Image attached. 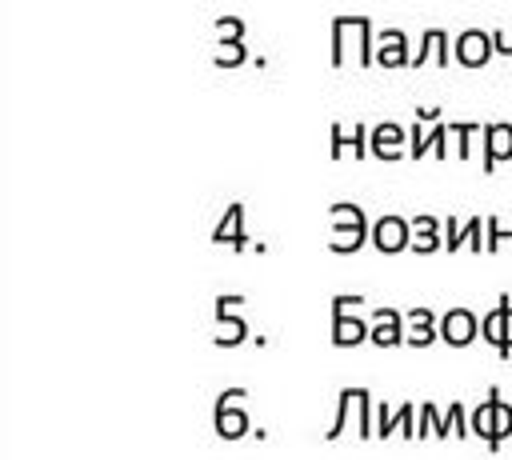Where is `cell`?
<instances>
[{"label":"cell","instance_id":"cell-8","mask_svg":"<svg viewBox=\"0 0 512 460\" xmlns=\"http://www.w3.org/2000/svg\"><path fill=\"white\" fill-rule=\"evenodd\" d=\"M376 64L380 68H408L412 52H408V36L400 28H380L376 32Z\"/></svg>","mask_w":512,"mask_h":460},{"label":"cell","instance_id":"cell-5","mask_svg":"<svg viewBox=\"0 0 512 460\" xmlns=\"http://www.w3.org/2000/svg\"><path fill=\"white\" fill-rule=\"evenodd\" d=\"M368 240H372V248L376 252H404L408 244H412V220H404V216H380L376 224H372V232H368Z\"/></svg>","mask_w":512,"mask_h":460},{"label":"cell","instance_id":"cell-1","mask_svg":"<svg viewBox=\"0 0 512 460\" xmlns=\"http://www.w3.org/2000/svg\"><path fill=\"white\" fill-rule=\"evenodd\" d=\"M348 56L368 68L376 64V32L368 16H336L332 20V64H348Z\"/></svg>","mask_w":512,"mask_h":460},{"label":"cell","instance_id":"cell-18","mask_svg":"<svg viewBox=\"0 0 512 460\" xmlns=\"http://www.w3.org/2000/svg\"><path fill=\"white\" fill-rule=\"evenodd\" d=\"M456 424H452V412H440L436 404H420V424H416V436H428V432H436L440 440H448V432H452Z\"/></svg>","mask_w":512,"mask_h":460},{"label":"cell","instance_id":"cell-12","mask_svg":"<svg viewBox=\"0 0 512 460\" xmlns=\"http://www.w3.org/2000/svg\"><path fill=\"white\" fill-rule=\"evenodd\" d=\"M368 148L376 160H400L404 156V128L400 124H376L368 132Z\"/></svg>","mask_w":512,"mask_h":460},{"label":"cell","instance_id":"cell-28","mask_svg":"<svg viewBox=\"0 0 512 460\" xmlns=\"http://www.w3.org/2000/svg\"><path fill=\"white\" fill-rule=\"evenodd\" d=\"M356 308H364V296H336L332 300V316L336 312H356Z\"/></svg>","mask_w":512,"mask_h":460},{"label":"cell","instance_id":"cell-17","mask_svg":"<svg viewBox=\"0 0 512 460\" xmlns=\"http://www.w3.org/2000/svg\"><path fill=\"white\" fill-rule=\"evenodd\" d=\"M504 320H508V296H500V300H496V308L480 320V336H484L496 352L504 348Z\"/></svg>","mask_w":512,"mask_h":460},{"label":"cell","instance_id":"cell-26","mask_svg":"<svg viewBox=\"0 0 512 460\" xmlns=\"http://www.w3.org/2000/svg\"><path fill=\"white\" fill-rule=\"evenodd\" d=\"M396 424H400V408H388V404H380V408H376V436L384 440V436H388Z\"/></svg>","mask_w":512,"mask_h":460},{"label":"cell","instance_id":"cell-11","mask_svg":"<svg viewBox=\"0 0 512 460\" xmlns=\"http://www.w3.org/2000/svg\"><path fill=\"white\" fill-rule=\"evenodd\" d=\"M368 340L376 348H392L404 340V316L396 308H376L372 312V324H368Z\"/></svg>","mask_w":512,"mask_h":460},{"label":"cell","instance_id":"cell-9","mask_svg":"<svg viewBox=\"0 0 512 460\" xmlns=\"http://www.w3.org/2000/svg\"><path fill=\"white\" fill-rule=\"evenodd\" d=\"M512 160V124L496 120V124H484V172H496V164Z\"/></svg>","mask_w":512,"mask_h":460},{"label":"cell","instance_id":"cell-23","mask_svg":"<svg viewBox=\"0 0 512 460\" xmlns=\"http://www.w3.org/2000/svg\"><path fill=\"white\" fill-rule=\"evenodd\" d=\"M408 324V320H404ZM440 336V328H436V320L432 324H408L404 328V344H412V348H424V344H432Z\"/></svg>","mask_w":512,"mask_h":460},{"label":"cell","instance_id":"cell-4","mask_svg":"<svg viewBox=\"0 0 512 460\" xmlns=\"http://www.w3.org/2000/svg\"><path fill=\"white\" fill-rule=\"evenodd\" d=\"M452 60L464 64V68H484L492 60V32L484 28H464L456 40H452Z\"/></svg>","mask_w":512,"mask_h":460},{"label":"cell","instance_id":"cell-24","mask_svg":"<svg viewBox=\"0 0 512 460\" xmlns=\"http://www.w3.org/2000/svg\"><path fill=\"white\" fill-rule=\"evenodd\" d=\"M244 60H248L244 40H236V44H220V48H216V64H220V68H236V64H244Z\"/></svg>","mask_w":512,"mask_h":460},{"label":"cell","instance_id":"cell-13","mask_svg":"<svg viewBox=\"0 0 512 460\" xmlns=\"http://www.w3.org/2000/svg\"><path fill=\"white\" fill-rule=\"evenodd\" d=\"M440 224H444V220H436V216H412V244H408V248L420 252V256L440 252V248H444Z\"/></svg>","mask_w":512,"mask_h":460},{"label":"cell","instance_id":"cell-15","mask_svg":"<svg viewBox=\"0 0 512 460\" xmlns=\"http://www.w3.org/2000/svg\"><path fill=\"white\" fill-rule=\"evenodd\" d=\"M360 340H368V320H364V316L336 312V316H332V344H336V348H356Z\"/></svg>","mask_w":512,"mask_h":460},{"label":"cell","instance_id":"cell-19","mask_svg":"<svg viewBox=\"0 0 512 460\" xmlns=\"http://www.w3.org/2000/svg\"><path fill=\"white\" fill-rule=\"evenodd\" d=\"M496 400H500V396L492 392V396H488L484 404H476L472 416H468V420H472V432H476L480 440H488V444H496Z\"/></svg>","mask_w":512,"mask_h":460},{"label":"cell","instance_id":"cell-29","mask_svg":"<svg viewBox=\"0 0 512 460\" xmlns=\"http://www.w3.org/2000/svg\"><path fill=\"white\" fill-rule=\"evenodd\" d=\"M404 320L408 324H432V308H412V312H404Z\"/></svg>","mask_w":512,"mask_h":460},{"label":"cell","instance_id":"cell-25","mask_svg":"<svg viewBox=\"0 0 512 460\" xmlns=\"http://www.w3.org/2000/svg\"><path fill=\"white\" fill-rule=\"evenodd\" d=\"M216 40H220V44H236V40H244V24H240L236 16L216 20Z\"/></svg>","mask_w":512,"mask_h":460},{"label":"cell","instance_id":"cell-14","mask_svg":"<svg viewBox=\"0 0 512 460\" xmlns=\"http://www.w3.org/2000/svg\"><path fill=\"white\" fill-rule=\"evenodd\" d=\"M352 148V156H368V128L364 124H336L332 128V156H344Z\"/></svg>","mask_w":512,"mask_h":460},{"label":"cell","instance_id":"cell-27","mask_svg":"<svg viewBox=\"0 0 512 460\" xmlns=\"http://www.w3.org/2000/svg\"><path fill=\"white\" fill-rule=\"evenodd\" d=\"M492 52H496V56H508V60H512V32L496 28V32H492Z\"/></svg>","mask_w":512,"mask_h":460},{"label":"cell","instance_id":"cell-7","mask_svg":"<svg viewBox=\"0 0 512 460\" xmlns=\"http://www.w3.org/2000/svg\"><path fill=\"white\" fill-rule=\"evenodd\" d=\"M440 336L452 344V348H468L476 336H480V320L468 312V308H448L440 316Z\"/></svg>","mask_w":512,"mask_h":460},{"label":"cell","instance_id":"cell-30","mask_svg":"<svg viewBox=\"0 0 512 460\" xmlns=\"http://www.w3.org/2000/svg\"><path fill=\"white\" fill-rule=\"evenodd\" d=\"M512 352V304H508V320H504V348H500V356H508Z\"/></svg>","mask_w":512,"mask_h":460},{"label":"cell","instance_id":"cell-21","mask_svg":"<svg viewBox=\"0 0 512 460\" xmlns=\"http://www.w3.org/2000/svg\"><path fill=\"white\" fill-rule=\"evenodd\" d=\"M364 240H368V224H364V228H332L328 248H332V252H356Z\"/></svg>","mask_w":512,"mask_h":460},{"label":"cell","instance_id":"cell-20","mask_svg":"<svg viewBox=\"0 0 512 460\" xmlns=\"http://www.w3.org/2000/svg\"><path fill=\"white\" fill-rule=\"evenodd\" d=\"M484 244H488V252H500V248H508L512 252V216H504V220H484Z\"/></svg>","mask_w":512,"mask_h":460},{"label":"cell","instance_id":"cell-6","mask_svg":"<svg viewBox=\"0 0 512 460\" xmlns=\"http://www.w3.org/2000/svg\"><path fill=\"white\" fill-rule=\"evenodd\" d=\"M444 248L448 252H460V248H468V252H488V244H484V220L480 216H472V220H444Z\"/></svg>","mask_w":512,"mask_h":460},{"label":"cell","instance_id":"cell-10","mask_svg":"<svg viewBox=\"0 0 512 460\" xmlns=\"http://www.w3.org/2000/svg\"><path fill=\"white\" fill-rule=\"evenodd\" d=\"M420 64H436V68L452 64V40H448L444 28H428V32L420 36V48H416V56H412V68H420Z\"/></svg>","mask_w":512,"mask_h":460},{"label":"cell","instance_id":"cell-22","mask_svg":"<svg viewBox=\"0 0 512 460\" xmlns=\"http://www.w3.org/2000/svg\"><path fill=\"white\" fill-rule=\"evenodd\" d=\"M328 216H332V228H364L368 220H364V212H360V204H332L328 208Z\"/></svg>","mask_w":512,"mask_h":460},{"label":"cell","instance_id":"cell-16","mask_svg":"<svg viewBox=\"0 0 512 460\" xmlns=\"http://www.w3.org/2000/svg\"><path fill=\"white\" fill-rule=\"evenodd\" d=\"M240 216H244V208H240V204H232V208L224 212V220L212 228V244H224V240H228L236 252H244V248H248V240H244V232H240Z\"/></svg>","mask_w":512,"mask_h":460},{"label":"cell","instance_id":"cell-2","mask_svg":"<svg viewBox=\"0 0 512 460\" xmlns=\"http://www.w3.org/2000/svg\"><path fill=\"white\" fill-rule=\"evenodd\" d=\"M244 396H248L244 388H228V392L216 400V416H212L216 436H224V440H240V436L248 432V412L240 408Z\"/></svg>","mask_w":512,"mask_h":460},{"label":"cell","instance_id":"cell-3","mask_svg":"<svg viewBox=\"0 0 512 460\" xmlns=\"http://www.w3.org/2000/svg\"><path fill=\"white\" fill-rule=\"evenodd\" d=\"M240 304H244V296H220L216 300V332H212V344L216 348H236L248 336L244 316H236Z\"/></svg>","mask_w":512,"mask_h":460}]
</instances>
